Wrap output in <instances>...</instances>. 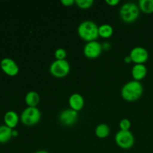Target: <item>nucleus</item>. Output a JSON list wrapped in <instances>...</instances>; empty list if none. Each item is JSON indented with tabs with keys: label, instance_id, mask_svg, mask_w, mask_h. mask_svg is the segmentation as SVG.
Segmentation results:
<instances>
[{
	"label": "nucleus",
	"instance_id": "nucleus-26",
	"mask_svg": "<svg viewBox=\"0 0 153 153\" xmlns=\"http://www.w3.org/2000/svg\"><path fill=\"white\" fill-rule=\"evenodd\" d=\"M18 136V131L16 130H13L12 131V137H16Z\"/></svg>",
	"mask_w": 153,
	"mask_h": 153
},
{
	"label": "nucleus",
	"instance_id": "nucleus-11",
	"mask_svg": "<svg viewBox=\"0 0 153 153\" xmlns=\"http://www.w3.org/2000/svg\"><path fill=\"white\" fill-rule=\"evenodd\" d=\"M69 105L70 108L78 112L83 108L85 100L81 94L76 93L72 94L69 98Z\"/></svg>",
	"mask_w": 153,
	"mask_h": 153
},
{
	"label": "nucleus",
	"instance_id": "nucleus-16",
	"mask_svg": "<svg viewBox=\"0 0 153 153\" xmlns=\"http://www.w3.org/2000/svg\"><path fill=\"white\" fill-rule=\"evenodd\" d=\"M95 133L99 138H105L110 134V128L105 123L99 124L96 128Z\"/></svg>",
	"mask_w": 153,
	"mask_h": 153
},
{
	"label": "nucleus",
	"instance_id": "nucleus-22",
	"mask_svg": "<svg viewBox=\"0 0 153 153\" xmlns=\"http://www.w3.org/2000/svg\"><path fill=\"white\" fill-rule=\"evenodd\" d=\"M61 3L64 6H71L76 3L75 0H61Z\"/></svg>",
	"mask_w": 153,
	"mask_h": 153
},
{
	"label": "nucleus",
	"instance_id": "nucleus-13",
	"mask_svg": "<svg viewBox=\"0 0 153 153\" xmlns=\"http://www.w3.org/2000/svg\"><path fill=\"white\" fill-rule=\"evenodd\" d=\"M19 120V116L16 112L13 111H9L4 114V121L5 126L12 128V129L17 126Z\"/></svg>",
	"mask_w": 153,
	"mask_h": 153
},
{
	"label": "nucleus",
	"instance_id": "nucleus-8",
	"mask_svg": "<svg viewBox=\"0 0 153 153\" xmlns=\"http://www.w3.org/2000/svg\"><path fill=\"white\" fill-rule=\"evenodd\" d=\"M84 54L85 56L88 58H97L101 55L102 52V44L97 42V40L94 41L88 42L85 44L83 49Z\"/></svg>",
	"mask_w": 153,
	"mask_h": 153
},
{
	"label": "nucleus",
	"instance_id": "nucleus-1",
	"mask_svg": "<svg viewBox=\"0 0 153 153\" xmlns=\"http://www.w3.org/2000/svg\"><path fill=\"white\" fill-rule=\"evenodd\" d=\"M143 93V87L138 81H129L123 85L121 89V96L128 102H134L141 97Z\"/></svg>",
	"mask_w": 153,
	"mask_h": 153
},
{
	"label": "nucleus",
	"instance_id": "nucleus-25",
	"mask_svg": "<svg viewBox=\"0 0 153 153\" xmlns=\"http://www.w3.org/2000/svg\"><path fill=\"white\" fill-rule=\"evenodd\" d=\"M124 61H125L126 63H127V64H129V63H131L132 61H131V57H130L129 55H128V56L125 57V58H124Z\"/></svg>",
	"mask_w": 153,
	"mask_h": 153
},
{
	"label": "nucleus",
	"instance_id": "nucleus-15",
	"mask_svg": "<svg viewBox=\"0 0 153 153\" xmlns=\"http://www.w3.org/2000/svg\"><path fill=\"white\" fill-rule=\"evenodd\" d=\"M25 100L28 107H36L40 102V96L35 91H30L25 96Z\"/></svg>",
	"mask_w": 153,
	"mask_h": 153
},
{
	"label": "nucleus",
	"instance_id": "nucleus-18",
	"mask_svg": "<svg viewBox=\"0 0 153 153\" xmlns=\"http://www.w3.org/2000/svg\"><path fill=\"white\" fill-rule=\"evenodd\" d=\"M138 7L145 13H153V0H140Z\"/></svg>",
	"mask_w": 153,
	"mask_h": 153
},
{
	"label": "nucleus",
	"instance_id": "nucleus-27",
	"mask_svg": "<svg viewBox=\"0 0 153 153\" xmlns=\"http://www.w3.org/2000/svg\"><path fill=\"white\" fill-rule=\"evenodd\" d=\"M34 153H49V152L46 150H39V151H37V152H35Z\"/></svg>",
	"mask_w": 153,
	"mask_h": 153
},
{
	"label": "nucleus",
	"instance_id": "nucleus-2",
	"mask_svg": "<svg viewBox=\"0 0 153 153\" xmlns=\"http://www.w3.org/2000/svg\"><path fill=\"white\" fill-rule=\"evenodd\" d=\"M77 31L79 37L85 41H94L99 37V27L95 22L91 20H85L81 22L78 27Z\"/></svg>",
	"mask_w": 153,
	"mask_h": 153
},
{
	"label": "nucleus",
	"instance_id": "nucleus-9",
	"mask_svg": "<svg viewBox=\"0 0 153 153\" xmlns=\"http://www.w3.org/2000/svg\"><path fill=\"white\" fill-rule=\"evenodd\" d=\"M78 112L73 109H66L59 114V121L65 126H71L78 120Z\"/></svg>",
	"mask_w": 153,
	"mask_h": 153
},
{
	"label": "nucleus",
	"instance_id": "nucleus-24",
	"mask_svg": "<svg viewBox=\"0 0 153 153\" xmlns=\"http://www.w3.org/2000/svg\"><path fill=\"white\" fill-rule=\"evenodd\" d=\"M102 49H105V50H107V49H110L111 45H110V43H108V42H105V43H104L102 44Z\"/></svg>",
	"mask_w": 153,
	"mask_h": 153
},
{
	"label": "nucleus",
	"instance_id": "nucleus-12",
	"mask_svg": "<svg viewBox=\"0 0 153 153\" xmlns=\"http://www.w3.org/2000/svg\"><path fill=\"white\" fill-rule=\"evenodd\" d=\"M147 74V68L144 64H135L133 66L131 70V75L134 80L138 81L144 79Z\"/></svg>",
	"mask_w": 153,
	"mask_h": 153
},
{
	"label": "nucleus",
	"instance_id": "nucleus-17",
	"mask_svg": "<svg viewBox=\"0 0 153 153\" xmlns=\"http://www.w3.org/2000/svg\"><path fill=\"white\" fill-rule=\"evenodd\" d=\"M114 33V28L109 24H102L99 27V36L102 38H109Z\"/></svg>",
	"mask_w": 153,
	"mask_h": 153
},
{
	"label": "nucleus",
	"instance_id": "nucleus-5",
	"mask_svg": "<svg viewBox=\"0 0 153 153\" xmlns=\"http://www.w3.org/2000/svg\"><path fill=\"white\" fill-rule=\"evenodd\" d=\"M70 65L66 60H55L49 67L50 73L56 78H64L70 73Z\"/></svg>",
	"mask_w": 153,
	"mask_h": 153
},
{
	"label": "nucleus",
	"instance_id": "nucleus-20",
	"mask_svg": "<svg viewBox=\"0 0 153 153\" xmlns=\"http://www.w3.org/2000/svg\"><path fill=\"white\" fill-rule=\"evenodd\" d=\"M120 128V130H123V131H128L129 128H131V122L128 119L126 118H124L120 120L119 123Z\"/></svg>",
	"mask_w": 153,
	"mask_h": 153
},
{
	"label": "nucleus",
	"instance_id": "nucleus-14",
	"mask_svg": "<svg viewBox=\"0 0 153 153\" xmlns=\"http://www.w3.org/2000/svg\"><path fill=\"white\" fill-rule=\"evenodd\" d=\"M13 129L5 125L0 126V143H5L11 139Z\"/></svg>",
	"mask_w": 153,
	"mask_h": 153
},
{
	"label": "nucleus",
	"instance_id": "nucleus-6",
	"mask_svg": "<svg viewBox=\"0 0 153 153\" xmlns=\"http://www.w3.org/2000/svg\"><path fill=\"white\" fill-rule=\"evenodd\" d=\"M116 143L120 148L124 149H130L134 143V137L132 133L128 131L120 130L115 135Z\"/></svg>",
	"mask_w": 153,
	"mask_h": 153
},
{
	"label": "nucleus",
	"instance_id": "nucleus-21",
	"mask_svg": "<svg viewBox=\"0 0 153 153\" xmlns=\"http://www.w3.org/2000/svg\"><path fill=\"white\" fill-rule=\"evenodd\" d=\"M55 57L57 60H65L67 57V52L63 48H58L55 52Z\"/></svg>",
	"mask_w": 153,
	"mask_h": 153
},
{
	"label": "nucleus",
	"instance_id": "nucleus-10",
	"mask_svg": "<svg viewBox=\"0 0 153 153\" xmlns=\"http://www.w3.org/2000/svg\"><path fill=\"white\" fill-rule=\"evenodd\" d=\"M0 67L2 71L9 76H15L19 73L17 64L11 58H3L0 62Z\"/></svg>",
	"mask_w": 153,
	"mask_h": 153
},
{
	"label": "nucleus",
	"instance_id": "nucleus-3",
	"mask_svg": "<svg viewBox=\"0 0 153 153\" xmlns=\"http://www.w3.org/2000/svg\"><path fill=\"white\" fill-rule=\"evenodd\" d=\"M140 15V8L134 2H126L121 6L120 16L123 22H132L137 19Z\"/></svg>",
	"mask_w": 153,
	"mask_h": 153
},
{
	"label": "nucleus",
	"instance_id": "nucleus-19",
	"mask_svg": "<svg viewBox=\"0 0 153 153\" xmlns=\"http://www.w3.org/2000/svg\"><path fill=\"white\" fill-rule=\"evenodd\" d=\"M76 4L80 8L88 9L93 5L94 1L93 0H76Z\"/></svg>",
	"mask_w": 153,
	"mask_h": 153
},
{
	"label": "nucleus",
	"instance_id": "nucleus-7",
	"mask_svg": "<svg viewBox=\"0 0 153 153\" xmlns=\"http://www.w3.org/2000/svg\"><path fill=\"white\" fill-rule=\"evenodd\" d=\"M129 56L135 64H143L149 58V52L142 46H136L131 49Z\"/></svg>",
	"mask_w": 153,
	"mask_h": 153
},
{
	"label": "nucleus",
	"instance_id": "nucleus-4",
	"mask_svg": "<svg viewBox=\"0 0 153 153\" xmlns=\"http://www.w3.org/2000/svg\"><path fill=\"white\" fill-rule=\"evenodd\" d=\"M41 118V113L36 107H28L22 112L20 120L27 126H33L38 123Z\"/></svg>",
	"mask_w": 153,
	"mask_h": 153
},
{
	"label": "nucleus",
	"instance_id": "nucleus-23",
	"mask_svg": "<svg viewBox=\"0 0 153 153\" xmlns=\"http://www.w3.org/2000/svg\"><path fill=\"white\" fill-rule=\"evenodd\" d=\"M105 2L110 6H115L117 4H119L120 1L119 0H106Z\"/></svg>",
	"mask_w": 153,
	"mask_h": 153
}]
</instances>
